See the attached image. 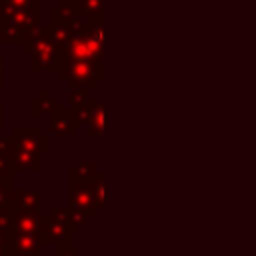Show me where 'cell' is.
Wrapping results in <instances>:
<instances>
[{"mask_svg":"<svg viewBox=\"0 0 256 256\" xmlns=\"http://www.w3.org/2000/svg\"><path fill=\"white\" fill-rule=\"evenodd\" d=\"M58 108H60V100L54 98V96H50V90H46V88L40 92V96H36L30 102V114H32V118H40L44 114L52 116Z\"/></svg>","mask_w":256,"mask_h":256,"instance_id":"cell-15","label":"cell"},{"mask_svg":"<svg viewBox=\"0 0 256 256\" xmlns=\"http://www.w3.org/2000/svg\"><path fill=\"white\" fill-rule=\"evenodd\" d=\"M76 20V18H74ZM74 20H64L56 8H50V20H48V28H50V34H52V40L54 44L58 46V50L64 54L66 58V52L70 48V42H72V22Z\"/></svg>","mask_w":256,"mask_h":256,"instance_id":"cell-7","label":"cell"},{"mask_svg":"<svg viewBox=\"0 0 256 256\" xmlns=\"http://www.w3.org/2000/svg\"><path fill=\"white\" fill-rule=\"evenodd\" d=\"M50 256H86V254H84V252H80V250H78V246H74V244L66 242V244H60L58 252H52Z\"/></svg>","mask_w":256,"mask_h":256,"instance_id":"cell-21","label":"cell"},{"mask_svg":"<svg viewBox=\"0 0 256 256\" xmlns=\"http://www.w3.org/2000/svg\"><path fill=\"white\" fill-rule=\"evenodd\" d=\"M78 2H80V0H60L58 8H76Z\"/></svg>","mask_w":256,"mask_h":256,"instance_id":"cell-25","label":"cell"},{"mask_svg":"<svg viewBox=\"0 0 256 256\" xmlns=\"http://www.w3.org/2000/svg\"><path fill=\"white\" fill-rule=\"evenodd\" d=\"M12 136L18 146L38 150L40 154L50 152V138L38 128V126H14Z\"/></svg>","mask_w":256,"mask_h":256,"instance_id":"cell-6","label":"cell"},{"mask_svg":"<svg viewBox=\"0 0 256 256\" xmlns=\"http://www.w3.org/2000/svg\"><path fill=\"white\" fill-rule=\"evenodd\" d=\"M94 182V200H96V208H102L106 204V196H104V172L98 170L92 178Z\"/></svg>","mask_w":256,"mask_h":256,"instance_id":"cell-19","label":"cell"},{"mask_svg":"<svg viewBox=\"0 0 256 256\" xmlns=\"http://www.w3.org/2000/svg\"><path fill=\"white\" fill-rule=\"evenodd\" d=\"M98 172L94 162H70L68 164V182H82L88 180Z\"/></svg>","mask_w":256,"mask_h":256,"instance_id":"cell-16","label":"cell"},{"mask_svg":"<svg viewBox=\"0 0 256 256\" xmlns=\"http://www.w3.org/2000/svg\"><path fill=\"white\" fill-rule=\"evenodd\" d=\"M12 208H14V210H28V212H38V214H42V200H40V194L34 192V190L16 188V190H14Z\"/></svg>","mask_w":256,"mask_h":256,"instance_id":"cell-14","label":"cell"},{"mask_svg":"<svg viewBox=\"0 0 256 256\" xmlns=\"http://www.w3.org/2000/svg\"><path fill=\"white\" fill-rule=\"evenodd\" d=\"M40 158H42V154H40L38 150L18 146L16 140H14V152H12V166H14V172H22V170L40 172V170H42Z\"/></svg>","mask_w":256,"mask_h":256,"instance_id":"cell-9","label":"cell"},{"mask_svg":"<svg viewBox=\"0 0 256 256\" xmlns=\"http://www.w3.org/2000/svg\"><path fill=\"white\" fill-rule=\"evenodd\" d=\"M6 88V56L0 52V90Z\"/></svg>","mask_w":256,"mask_h":256,"instance_id":"cell-23","label":"cell"},{"mask_svg":"<svg viewBox=\"0 0 256 256\" xmlns=\"http://www.w3.org/2000/svg\"><path fill=\"white\" fill-rule=\"evenodd\" d=\"M70 236L72 234L64 226H60L58 222L50 220L48 216H42L40 228H38V242H40V246L42 244H58L60 246V244H66Z\"/></svg>","mask_w":256,"mask_h":256,"instance_id":"cell-11","label":"cell"},{"mask_svg":"<svg viewBox=\"0 0 256 256\" xmlns=\"http://www.w3.org/2000/svg\"><path fill=\"white\" fill-rule=\"evenodd\" d=\"M42 214L28 212V210H14L10 212V230L12 232H26V234H38Z\"/></svg>","mask_w":256,"mask_h":256,"instance_id":"cell-13","label":"cell"},{"mask_svg":"<svg viewBox=\"0 0 256 256\" xmlns=\"http://www.w3.org/2000/svg\"><path fill=\"white\" fill-rule=\"evenodd\" d=\"M94 176L82 182H68V208L92 218L96 214V200H94Z\"/></svg>","mask_w":256,"mask_h":256,"instance_id":"cell-4","label":"cell"},{"mask_svg":"<svg viewBox=\"0 0 256 256\" xmlns=\"http://www.w3.org/2000/svg\"><path fill=\"white\" fill-rule=\"evenodd\" d=\"M48 218L58 222L60 226H64L72 236L76 234V230L80 226H86L88 220H90V218H86L84 214H80V212H76L72 208H50L48 210Z\"/></svg>","mask_w":256,"mask_h":256,"instance_id":"cell-12","label":"cell"},{"mask_svg":"<svg viewBox=\"0 0 256 256\" xmlns=\"http://www.w3.org/2000/svg\"><path fill=\"white\" fill-rule=\"evenodd\" d=\"M10 254V228L0 226V256Z\"/></svg>","mask_w":256,"mask_h":256,"instance_id":"cell-22","label":"cell"},{"mask_svg":"<svg viewBox=\"0 0 256 256\" xmlns=\"http://www.w3.org/2000/svg\"><path fill=\"white\" fill-rule=\"evenodd\" d=\"M14 184H12V178H4L0 176V208L2 206H12V200H14Z\"/></svg>","mask_w":256,"mask_h":256,"instance_id":"cell-18","label":"cell"},{"mask_svg":"<svg viewBox=\"0 0 256 256\" xmlns=\"http://www.w3.org/2000/svg\"><path fill=\"white\" fill-rule=\"evenodd\" d=\"M58 78L68 84V90L90 92L100 80H104V64L98 60H74L64 58Z\"/></svg>","mask_w":256,"mask_h":256,"instance_id":"cell-3","label":"cell"},{"mask_svg":"<svg viewBox=\"0 0 256 256\" xmlns=\"http://www.w3.org/2000/svg\"><path fill=\"white\" fill-rule=\"evenodd\" d=\"M10 254L12 256H40L38 234L10 230Z\"/></svg>","mask_w":256,"mask_h":256,"instance_id":"cell-10","label":"cell"},{"mask_svg":"<svg viewBox=\"0 0 256 256\" xmlns=\"http://www.w3.org/2000/svg\"><path fill=\"white\" fill-rule=\"evenodd\" d=\"M76 12L84 20L104 18V0H80L76 6Z\"/></svg>","mask_w":256,"mask_h":256,"instance_id":"cell-17","label":"cell"},{"mask_svg":"<svg viewBox=\"0 0 256 256\" xmlns=\"http://www.w3.org/2000/svg\"><path fill=\"white\" fill-rule=\"evenodd\" d=\"M78 116L72 108H58L50 116V132L56 136H74L78 132Z\"/></svg>","mask_w":256,"mask_h":256,"instance_id":"cell-8","label":"cell"},{"mask_svg":"<svg viewBox=\"0 0 256 256\" xmlns=\"http://www.w3.org/2000/svg\"><path fill=\"white\" fill-rule=\"evenodd\" d=\"M22 50H24V54L32 56V64H30L32 72H40V70L58 72L62 62H64V54L54 44L48 26H40L38 30H34L24 40Z\"/></svg>","mask_w":256,"mask_h":256,"instance_id":"cell-2","label":"cell"},{"mask_svg":"<svg viewBox=\"0 0 256 256\" xmlns=\"http://www.w3.org/2000/svg\"><path fill=\"white\" fill-rule=\"evenodd\" d=\"M68 102H70V108H72L74 112H80V110H84V108L88 106L90 98H88L86 92H82V90H70Z\"/></svg>","mask_w":256,"mask_h":256,"instance_id":"cell-20","label":"cell"},{"mask_svg":"<svg viewBox=\"0 0 256 256\" xmlns=\"http://www.w3.org/2000/svg\"><path fill=\"white\" fill-rule=\"evenodd\" d=\"M4 120H6V102H4V98H0V134H2Z\"/></svg>","mask_w":256,"mask_h":256,"instance_id":"cell-24","label":"cell"},{"mask_svg":"<svg viewBox=\"0 0 256 256\" xmlns=\"http://www.w3.org/2000/svg\"><path fill=\"white\" fill-rule=\"evenodd\" d=\"M104 52H106L104 18L84 20V18L76 16V20L72 22V42L66 52V58L102 62Z\"/></svg>","mask_w":256,"mask_h":256,"instance_id":"cell-1","label":"cell"},{"mask_svg":"<svg viewBox=\"0 0 256 256\" xmlns=\"http://www.w3.org/2000/svg\"><path fill=\"white\" fill-rule=\"evenodd\" d=\"M78 122L86 124V134L88 136H102L104 134V116H106V104L102 100H92L88 106L80 112H76Z\"/></svg>","mask_w":256,"mask_h":256,"instance_id":"cell-5","label":"cell"}]
</instances>
